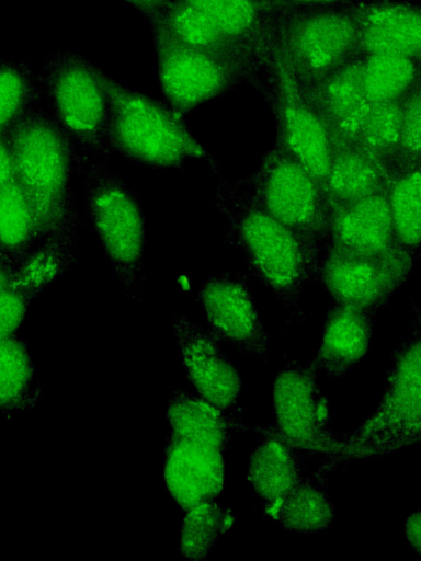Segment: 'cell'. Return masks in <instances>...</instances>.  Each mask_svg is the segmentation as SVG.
Listing matches in <instances>:
<instances>
[{
	"label": "cell",
	"mask_w": 421,
	"mask_h": 561,
	"mask_svg": "<svg viewBox=\"0 0 421 561\" xmlns=\"http://www.w3.org/2000/svg\"><path fill=\"white\" fill-rule=\"evenodd\" d=\"M198 299L209 332L241 353L264 355L270 335L252 298L247 277L236 271L208 277L200 286Z\"/></svg>",
	"instance_id": "13"
},
{
	"label": "cell",
	"mask_w": 421,
	"mask_h": 561,
	"mask_svg": "<svg viewBox=\"0 0 421 561\" xmlns=\"http://www.w3.org/2000/svg\"><path fill=\"white\" fill-rule=\"evenodd\" d=\"M22 262L18 263L0 253V288L13 277Z\"/></svg>",
	"instance_id": "39"
},
{
	"label": "cell",
	"mask_w": 421,
	"mask_h": 561,
	"mask_svg": "<svg viewBox=\"0 0 421 561\" xmlns=\"http://www.w3.org/2000/svg\"><path fill=\"white\" fill-rule=\"evenodd\" d=\"M223 455L219 448L171 435L166 453L164 481L172 497L185 512L223 491Z\"/></svg>",
	"instance_id": "17"
},
{
	"label": "cell",
	"mask_w": 421,
	"mask_h": 561,
	"mask_svg": "<svg viewBox=\"0 0 421 561\" xmlns=\"http://www.w3.org/2000/svg\"><path fill=\"white\" fill-rule=\"evenodd\" d=\"M346 4L298 8L266 19L271 45L301 85H312L359 57L357 31Z\"/></svg>",
	"instance_id": "7"
},
{
	"label": "cell",
	"mask_w": 421,
	"mask_h": 561,
	"mask_svg": "<svg viewBox=\"0 0 421 561\" xmlns=\"http://www.w3.org/2000/svg\"><path fill=\"white\" fill-rule=\"evenodd\" d=\"M384 173L397 241L403 252L416 261L421 243V162L400 158Z\"/></svg>",
	"instance_id": "24"
},
{
	"label": "cell",
	"mask_w": 421,
	"mask_h": 561,
	"mask_svg": "<svg viewBox=\"0 0 421 561\" xmlns=\"http://www.w3.org/2000/svg\"><path fill=\"white\" fill-rule=\"evenodd\" d=\"M213 201L225 217L228 242L252 275L296 308L305 287L319 279L322 251L261 209L241 180L221 182Z\"/></svg>",
	"instance_id": "1"
},
{
	"label": "cell",
	"mask_w": 421,
	"mask_h": 561,
	"mask_svg": "<svg viewBox=\"0 0 421 561\" xmlns=\"http://www.w3.org/2000/svg\"><path fill=\"white\" fill-rule=\"evenodd\" d=\"M14 179L10 142L7 136H0V190Z\"/></svg>",
	"instance_id": "36"
},
{
	"label": "cell",
	"mask_w": 421,
	"mask_h": 561,
	"mask_svg": "<svg viewBox=\"0 0 421 561\" xmlns=\"http://www.w3.org/2000/svg\"><path fill=\"white\" fill-rule=\"evenodd\" d=\"M241 182L261 209L323 250L333 224L330 198L280 127L275 126L274 145Z\"/></svg>",
	"instance_id": "5"
},
{
	"label": "cell",
	"mask_w": 421,
	"mask_h": 561,
	"mask_svg": "<svg viewBox=\"0 0 421 561\" xmlns=\"http://www.w3.org/2000/svg\"><path fill=\"white\" fill-rule=\"evenodd\" d=\"M354 0H255L265 21L269 16L298 8L346 4Z\"/></svg>",
	"instance_id": "35"
},
{
	"label": "cell",
	"mask_w": 421,
	"mask_h": 561,
	"mask_svg": "<svg viewBox=\"0 0 421 561\" xmlns=\"http://www.w3.org/2000/svg\"><path fill=\"white\" fill-rule=\"evenodd\" d=\"M140 12L149 22L156 19L171 0H121Z\"/></svg>",
	"instance_id": "37"
},
{
	"label": "cell",
	"mask_w": 421,
	"mask_h": 561,
	"mask_svg": "<svg viewBox=\"0 0 421 561\" xmlns=\"http://www.w3.org/2000/svg\"><path fill=\"white\" fill-rule=\"evenodd\" d=\"M84 205L116 279L139 289L146 247L145 214L137 194L101 159L78 153Z\"/></svg>",
	"instance_id": "4"
},
{
	"label": "cell",
	"mask_w": 421,
	"mask_h": 561,
	"mask_svg": "<svg viewBox=\"0 0 421 561\" xmlns=\"http://www.w3.org/2000/svg\"><path fill=\"white\" fill-rule=\"evenodd\" d=\"M164 102L185 115L242 83L263 91L264 81L242 61L184 45L150 25Z\"/></svg>",
	"instance_id": "9"
},
{
	"label": "cell",
	"mask_w": 421,
	"mask_h": 561,
	"mask_svg": "<svg viewBox=\"0 0 421 561\" xmlns=\"http://www.w3.org/2000/svg\"><path fill=\"white\" fill-rule=\"evenodd\" d=\"M334 136L326 190L333 214L386 185L382 167L357 138Z\"/></svg>",
	"instance_id": "22"
},
{
	"label": "cell",
	"mask_w": 421,
	"mask_h": 561,
	"mask_svg": "<svg viewBox=\"0 0 421 561\" xmlns=\"http://www.w3.org/2000/svg\"><path fill=\"white\" fill-rule=\"evenodd\" d=\"M421 340L419 324L397 350L377 410L340 438L335 461L392 454L421 438Z\"/></svg>",
	"instance_id": "8"
},
{
	"label": "cell",
	"mask_w": 421,
	"mask_h": 561,
	"mask_svg": "<svg viewBox=\"0 0 421 561\" xmlns=\"http://www.w3.org/2000/svg\"><path fill=\"white\" fill-rule=\"evenodd\" d=\"M149 23L184 45L242 61L264 81L265 85L268 71L253 55L210 18L187 2L171 0L164 10Z\"/></svg>",
	"instance_id": "21"
},
{
	"label": "cell",
	"mask_w": 421,
	"mask_h": 561,
	"mask_svg": "<svg viewBox=\"0 0 421 561\" xmlns=\"http://www.w3.org/2000/svg\"><path fill=\"white\" fill-rule=\"evenodd\" d=\"M400 157L421 162V84L401 100Z\"/></svg>",
	"instance_id": "34"
},
{
	"label": "cell",
	"mask_w": 421,
	"mask_h": 561,
	"mask_svg": "<svg viewBox=\"0 0 421 561\" xmlns=\"http://www.w3.org/2000/svg\"><path fill=\"white\" fill-rule=\"evenodd\" d=\"M359 56L389 54L421 59V7L414 0H354L346 4Z\"/></svg>",
	"instance_id": "14"
},
{
	"label": "cell",
	"mask_w": 421,
	"mask_h": 561,
	"mask_svg": "<svg viewBox=\"0 0 421 561\" xmlns=\"http://www.w3.org/2000/svg\"><path fill=\"white\" fill-rule=\"evenodd\" d=\"M317 369L288 362L275 378V425L299 449L335 456L340 438L330 430V411L317 381Z\"/></svg>",
	"instance_id": "12"
},
{
	"label": "cell",
	"mask_w": 421,
	"mask_h": 561,
	"mask_svg": "<svg viewBox=\"0 0 421 561\" xmlns=\"http://www.w3.org/2000/svg\"><path fill=\"white\" fill-rule=\"evenodd\" d=\"M50 115L82 153L111 154L109 76L70 50L48 55L39 73Z\"/></svg>",
	"instance_id": "6"
},
{
	"label": "cell",
	"mask_w": 421,
	"mask_h": 561,
	"mask_svg": "<svg viewBox=\"0 0 421 561\" xmlns=\"http://www.w3.org/2000/svg\"><path fill=\"white\" fill-rule=\"evenodd\" d=\"M401 101L372 104L357 139L383 171L400 159Z\"/></svg>",
	"instance_id": "33"
},
{
	"label": "cell",
	"mask_w": 421,
	"mask_h": 561,
	"mask_svg": "<svg viewBox=\"0 0 421 561\" xmlns=\"http://www.w3.org/2000/svg\"><path fill=\"white\" fill-rule=\"evenodd\" d=\"M44 240L32 201L22 185L12 180L0 190V253L20 263Z\"/></svg>",
	"instance_id": "27"
},
{
	"label": "cell",
	"mask_w": 421,
	"mask_h": 561,
	"mask_svg": "<svg viewBox=\"0 0 421 561\" xmlns=\"http://www.w3.org/2000/svg\"><path fill=\"white\" fill-rule=\"evenodd\" d=\"M372 317L365 311L334 304L327 312L320 348L310 365L317 370L325 369L330 379L348 374L369 348Z\"/></svg>",
	"instance_id": "20"
},
{
	"label": "cell",
	"mask_w": 421,
	"mask_h": 561,
	"mask_svg": "<svg viewBox=\"0 0 421 561\" xmlns=\"http://www.w3.org/2000/svg\"><path fill=\"white\" fill-rule=\"evenodd\" d=\"M327 243L363 255L411 259L397 241L386 185L334 211L332 231Z\"/></svg>",
	"instance_id": "18"
},
{
	"label": "cell",
	"mask_w": 421,
	"mask_h": 561,
	"mask_svg": "<svg viewBox=\"0 0 421 561\" xmlns=\"http://www.w3.org/2000/svg\"><path fill=\"white\" fill-rule=\"evenodd\" d=\"M406 536L418 554H420V511L412 513L406 522Z\"/></svg>",
	"instance_id": "38"
},
{
	"label": "cell",
	"mask_w": 421,
	"mask_h": 561,
	"mask_svg": "<svg viewBox=\"0 0 421 561\" xmlns=\"http://www.w3.org/2000/svg\"><path fill=\"white\" fill-rule=\"evenodd\" d=\"M173 331L187 377L201 398L223 411L235 405L241 378L218 340L183 314L174 319Z\"/></svg>",
	"instance_id": "15"
},
{
	"label": "cell",
	"mask_w": 421,
	"mask_h": 561,
	"mask_svg": "<svg viewBox=\"0 0 421 561\" xmlns=\"http://www.w3.org/2000/svg\"><path fill=\"white\" fill-rule=\"evenodd\" d=\"M262 94L271 104L275 126L294 152L325 186L334 147L333 131L322 112L271 45V62Z\"/></svg>",
	"instance_id": "10"
},
{
	"label": "cell",
	"mask_w": 421,
	"mask_h": 561,
	"mask_svg": "<svg viewBox=\"0 0 421 561\" xmlns=\"http://www.w3.org/2000/svg\"><path fill=\"white\" fill-rule=\"evenodd\" d=\"M260 434L261 440L249 459L248 480L274 518L282 500L301 479V454L275 423Z\"/></svg>",
	"instance_id": "19"
},
{
	"label": "cell",
	"mask_w": 421,
	"mask_h": 561,
	"mask_svg": "<svg viewBox=\"0 0 421 561\" xmlns=\"http://www.w3.org/2000/svg\"><path fill=\"white\" fill-rule=\"evenodd\" d=\"M357 58L312 85H303L322 112L333 135L346 138L359 137L372 105L361 85Z\"/></svg>",
	"instance_id": "23"
},
{
	"label": "cell",
	"mask_w": 421,
	"mask_h": 561,
	"mask_svg": "<svg viewBox=\"0 0 421 561\" xmlns=\"http://www.w3.org/2000/svg\"><path fill=\"white\" fill-rule=\"evenodd\" d=\"M44 95L38 73L22 58L0 59V136L10 130Z\"/></svg>",
	"instance_id": "29"
},
{
	"label": "cell",
	"mask_w": 421,
	"mask_h": 561,
	"mask_svg": "<svg viewBox=\"0 0 421 561\" xmlns=\"http://www.w3.org/2000/svg\"><path fill=\"white\" fill-rule=\"evenodd\" d=\"M168 419L171 435L210 445L225 451L232 432L239 425L223 410L204 399L196 398L180 388L169 394Z\"/></svg>",
	"instance_id": "25"
},
{
	"label": "cell",
	"mask_w": 421,
	"mask_h": 561,
	"mask_svg": "<svg viewBox=\"0 0 421 561\" xmlns=\"http://www.w3.org/2000/svg\"><path fill=\"white\" fill-rule=\"evenodd\" d=\"M235 524L231 511L214 500L205 501L186 511L182 523L180 552L189 560L205 559L216 540Z\"/></svg>",
	"instance_id": "31"
},
{
	"label": "cell",
	"mask_w": 421,
	"mask_h": 561,
	"mask_svg": "<svg viewBox=\"0 0 421 561\" xmlns=\"http://www.w3.org/2000/svg\"><path fill=\"white\" fill-rule=\"evenodd\" d=\"M110 153L147 168L177 169L203 160L217 171L213 156L191 133L184 116L166 102L109 78Z\"/></svg>",
	"instance_id": "3"
},
{
	"label": "cell",
	"mask_w": 421,
	"mask_h": 561,
	"mask_svg": "<svg viewBox=\"0 0 421 561\" xmlns=\"http://www.w3.org/2000/svg\"><path fill=\"white\" fill-rule=\"evenodd\" d=\"M14 176L38 215L45 239L77 242L71 186L78 149L49 113L35 107L7 135Z\"/></svg>",
	"instance_id": "2"
},
{
	"label": "cell",
	"mask_w": 421,
	"mask_h": 561,
	"mask_svg": "<svg viewBox=\"0 0 421 561\" xmlns=\"http://www.w3.org/2000/svg\"><path fill=\"white\" fill-rule=\"evenodd\" d=\"M33 385V364L24 345L15 335L0 337V413L26 407Z\"/></svg>",
	"instance_id": "32"
},
{
	"label": "cell",
	"mask_w": 421,
	"mask_h": 561,
	"mask_svg": "<svg viewBox=\"0 0 421 561\" xmlns=\"http://www.w3.org/2000/svg\"><path fill=\"white\" fill-rule=\"evenodd\" d=\"M197 8L247 48L269 71L271 42L268 24L255 0H183Z\"/></svg>",
	"instance_id": "26"
},
{
	"label": "cell",
	"mask_w": 421,
	"mask_h": 561,
	"mask_svg": "<svg viewBox=\"0 0 421 561\" xmlns=\"http://www.w3.org/2000/svg\"><path fill=\"white\" fill-rule=\"evenodd\" d=\"M363 92L371 104L401 101L421 84V59L389 54L357 58Z\"/></svg>",
	"instance_id": "28"
},
{
	"label": "cell",
	"mask_w": 421,
	"mask_h": 561,
	"mask_svg": "<svg viewBox=\"0 0 421 561\" xmlns=\"http://www.w3.org/2000/svg\"><path fill=\"white\" fill-rule=\"evenodd\" d=\"M333 517L328 495L306 478L282 500L274 516L286 531L305 534L325 530Z\"/></svg>",
	"instance_id": "30"
},
{
	"label": "cell",
	"mask_w": 421,
	"mask_h": 561,
	"mask_svg": "<svg viewBox=\"0 0 421 561\" xmlns=\"http://www.w3.org/2000/svg\"><path fill=\"white\" fill-rule=\"evenodd\" d=\"M77 242L46 238L0 288V337L14 336L31 301L62 276L76 257Z\"/></svg>",
	"instance_id": "16"
},
{
	"label": "cell",
	"mask_w": 421,
	"mask_h": 561,
	"mask_svg": "<svg viewBox=\"0 0 421 561\" xmlns=\"http://www.w3.org/2000/svg\"><path fill=\"white\" fill-rule=\"evenodd\" d=\"M409 257L372 256L326 244L319 263V279L335 304L374 316L411 273Z\"/></svg>",
	"instance_id": "11"
}]
</instances>
